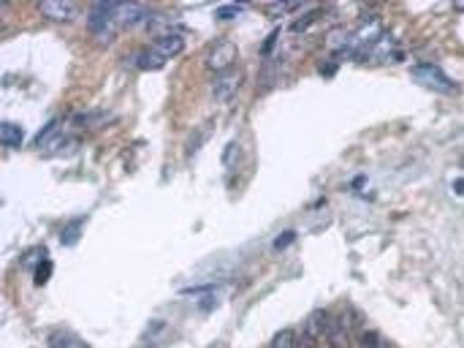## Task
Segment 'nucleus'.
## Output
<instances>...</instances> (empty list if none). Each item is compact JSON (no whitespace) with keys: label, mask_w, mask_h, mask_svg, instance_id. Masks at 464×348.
I'll use <instances>...</instances> for the list:
<instances>
[{"label":"nucleus","mask_w":464,"mask_h":348,"mask_svg":"<svg viewBox=\"0 0 464 348\" xmlns=\"http://www.w3.org/2000/svg\"><path fill=\"white\" fill-rule=\"evenodd\" d=\"M150 14V8L142 3H114V27L117 25H136Z\"/></svg>","instance_id":"obj_7"},{"label":"nucleus","mask_w":464,"mask_h":348,"mask_svg":"<svg viewBox=\"0 0 464 348\" xmlns=\"http://www.w3.org/2000/svg\"><path fill=\"white\" fill-rule=\"evenodd\" d=\"M239 142H228L225 144V150H223V166H234L237 164V158H239Z\"/></svg>","instance_id":"obj_15"},{"label":"nucleus","mask_w":464,"mask_h":348,"mask_svg":"<svg viewBox=\"0 0 464 348\" xmlns=\"http://www.w3.org/2000/svg\"><path fill=\"white\" fill-rule=\"evenodd\" d=\"M234 60H237V46H234L231 39H218V41L209 44V49H206V65H209V71H215V74L231 71Z\"/></svg>","instance_id":"obj_2"},{"label":"nucleus","mask_w":464,"mask_h":348,"mask_svg":"<svg viewBox=\"0 0 464 348\" xmlns=\"http://www.w3.org/2000/svg\"><path fill=\"white\" fill-rule=\"evenodd\" d=\"M356 321H359V313L353 307H345L343 313L331 321V329H329V346L331 348H350V332L356 329Z\"/></svg>","instance_id":"obj_1"},{"label":"nucleus","mask_w":464,"mask_h":348,"mask_svg":"<svg viewBox=\"0 0 464 348\" xmlns=\"http://www.w3.org/2000/svg\"><path fill=\"white\" fill-rule=\"evenodd\" d=\"M182 46H185V39H182V33H177V30H166V33H161V36L152 41V49L161 55L163 60L180 55Z\"/></svg>","instance_id":"obj_6"},{"label":"nucleus","mask_w":464,"mask_h":348,"mask_svg":"<svg viewBox=\"0 0 464 348\" xmlns=\"http://www.w3.org/2000/svg\"><path fill=\"white\" fill-rule=\"evenodd\" d=\"M242 8H244L242 3H237V6H220V8H218V20H231V17H237Z\"/></svg>","instance_id":"obj_19"},{"label":"nucleus","mask_w":464,"mask_h":348,"mask_svg":"<svg viewBox=\"0 0 464 348\" xmlns=\"http://www.w3.org/2000/svg\"><path fill=\"white\" fill-rule=\"evenodd\" d=\"M39 11L52 22H71L79 14V6L71 0H44L39 3Z\"/></svg>","instance_id":"obj_5"},{"label":"nucleus","mask_w":464,"mask_h":348,"mask_svg":"<svg viewBox=\"0 0 464 348\" xmlns=\"http://www.w3.org/2000/svg\"><path fill=\"white\" fill-rule=\"evenodd\" d=\"M22 139H25V131H22L17 123H3L0 125V142H3V147H20Z\"/></svg>","instance_id":"obj_10"},{"label":"nucleus","mask_w":464,"mask_h":348,"mask_svg":"<svg viewBox=\"0 0 464 348\" xmlns=\"http://www.w3.org/2000/svg\"><path fill=\"white\" fill-rule=\"evenodd\" d=\"M394 52H397V39L385 33L383 39L369 49V60H388V58H394Z\"/></svg>","instance_id":"obj_9"},{"label":"nucleus","mask_w":464,"mask_h":348,"mask_svg":"<svg viewBox=\"0 0 464 348\" xmlns=\"http://www.w3.org/2000/svg\"><path fill=\"white\" fill-rule=\"evenodd\" d=\"M274 39H277V33H272V36L266 39V44H263V46H261V52H263V55H266V52L272 49V44H274Z\"/></svg>","instance_id":"obj_21"},{"label":"nucleus","mask_w":464,"mask_h":348,"mask_svg":"<svg viewBox=\"0 0 464 348\" xmlns=\"http://www.w3.org/2000/svg\"><path fill=\"white\" fill-rule=\"evenodd\" d=\"M49 348H87V346L81 343L77 335H71L68 329H60V332H55L49 337Z\"/></svg>","instance_id":"obj_11"},{"label":"nucleus","mask_w":464,"mask_h":348,"mask_svg":"<svg viewBox=\"0 0 464 348\" xmlns=\"http://www.w3.org/2000/svg\"><path fill=\"white\" fill-rule=\"evenodd\" d=\"M163 63H166V60H163V58L158 55V52H155V49H152V46H147V49H142V52L136 55V65H139V68H147V71H152V68H161Z\"/></svg>","instance_id":"obj_12"},{"label":"nucleus","mask_w":464,"mask_h":348,"mask_svg":"<svg viewBox=\"0 0 464 348\" xmlns=\"http://www.w3.org/2000/svg\"><path fill=\"white\" fill-rule=\"evenodd\" d=\"M359 348H388V346L380 340V335H378V332H364L362 340H359Z\"/></svg>","instance_id":"obj_16"},{"label":"nucleus","mask_w":464,"mask_h":348,"mask_svg":"<svg viewBox=\"0 0 464 348\" xmlns=\"http://www.w3.org/2000/svg\"><path fill=\"white\" fill-rule=\"evenodd\" d=\"M239 87H242V71L231 68V71H223V74L215 77V82H212V96L220 103H225L239 93Z\"/></svg>","instance_id":"obj_3"},{"label":"nucleus","mask_w":464,"mask_h":348,"mask_svg":"<svg viewBox=\"0 0 464 348\" xmlns=\"http://www.w3.org/2000/svg\"><path fill=\"white\" fill-rule=\"evenodd\" d=\"M49 275H52V262H49V256H44L39 262V269H36V283L44 286L49 281Z\"/></svg>","instance_id":"obj_17"},{"label":"nucleus","mask_w":464,"mask_h":348,"mask_svg":"<svg viewBox=\"0 0 464 348\" xmlns=\"http://www.w3.org/2000/svg\"><path fill=\"white\" fill-rule=\"evenodd\" d=\"M272 348H296V335H293V329H280V332H274Z\"/></svg>","instance_id":"obj_13"},{"label":"nucleus","mask_w":464,"mask_h":348,"mask_svg":"<svg viewBox=\"0 0 464 348\" xmlns=\"http://www.w3.org/2000/svg\"><path fill=\"white\" fill-rule=\"evenodd\" d=\"M79 228H81V221H74V224L62 231V243H65V245H74L77 237H79Z\"/></svg>","instance_id":"obj_18"},{"label":"nucleus","mask_w":464,"mask_h":348,"mask_svg":"<svg viewBox=\"0 0 464 348\" xmlns=\"http://www.w3.org/2000/svg\"><path fill=\"white\" fill-rule=\"evenodd\" d=\"M318 17H323V8H312V11H307L304 17H299V20L293 22L291 27H293V30H304V27L315 25V20H318Z\"/></svg>","instance_id":"obj_14"},{"label":"nucleus","mask_w":464,"mask_h":348,"mask_svg":"<svg viewBox=\"0 0 464 348\" xmlns=\"http://www.w3.org/2000/svg\"><path fill=\"white\" fill-rule=\"evenodd\" d=\"M331 321H334V316L329 313V310H312L310 316H307V321H304V335H310V337H321V335H329V329H331Z\"/></svg>","instance_id":"obj_8"},{"label":"nucleus","mask_w":464,"mask_h":348,"mask_svg":"<svg viewBox=\"0 0 464 348\" xmlns=\"http://www.w3.org/2000/svg\"><path fill=\"white\" fill-rule=\"evenodd\" d=\"M413 77L418 79V82H424L429 90H440V93H448L453 82L445 77L443 71L437 68V65H432V63H418L416 68H413Z\"/></svg>","instance_id":"obj_4"},{"label":"nucleus","mask_w":464,"mask_h":348,"mask_svg":"<svg viewBox=\"0 0 464 348\" xmlns=\"http://www.w3.org/2000/svg\"><path fill=\"white\" fill-rule=\"evenodd\" d=\"M288 243H293V231H283V234L277 237L274 247H283V245H288Z\"/></svg>","instance_id":"obj_20"},{"label":"nucleus","mask_w":464,"mask_h":348,"mask_svg":"<svg viewBox=\"0 0 464 348\" xmlns=\"http://www.w3.org/2000/svg\"><path fill=\"white\" fill-rule=\"evenodd\" d=\"M209 348H228V346H225L223 340H215V343H212V346H209Z\"/></svg>","instance_id":"obj_22"}]
</instances>
